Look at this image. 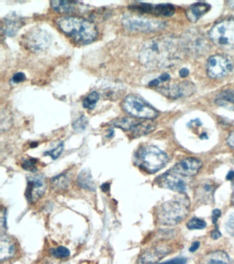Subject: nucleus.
Masks as SVG:
<instances>
[{
    "label": "nucleus",
    "mask_w": 234,
    "mask_h": 264,
    "mask_svg": "<svg viewBox=\"0 0 234 264\" xmlns=\"http://www.w3.org/2000/svg\"><path fill=\"white\" fill-rule=\"evenodd\" d=\"M183 47L176 38L160 36L146 41L140 52V61L146 67L164 68L178 61Z\"/></svg>",
    "instance_id": "nucleus-1"
},
{
    "label": "nucleus",
    "mask_w": 234,
    "mask_h": 264,
    "mask_svg": "<svg viewBox=\"0 0 234 264\" xmlns=\"http://www.w3.org/2000/svg\"><path fill=\"white\" fill-rule=\"evenodd\" d=\"M56 23L62 32L78 44H89L98 37L96 25L85 18L63 16L56 19Z\"/></svg>",
    "instance_id": "nucleus-2"
},
{
    "label": "nucleus",
    "mask_w": 234,
    "mask_h": 264,
    "mask_svg": "<svg viewBox=\"0 0 234 264\" xmlns=\"http://www.w3.org/2000/svg\"><path fill=\"white\" fill-rule=\"evenodd\" d=\"M190 209V201L187 195L180 194L158 206L156 209L157 221L162 225H178L186 219Z\"/></svg>",
    "instance_id": "nucleus-3"
},
{
    "label": "nucleus",
    "mask_w": 234,
    "mask_h": 264,
    "mask_svg": "<svg viewBox=\"0 0 234 264\" xmlns=\"http://www.w3.org/2000/svg\"><path fill=\"white\" fill-rule=\"evenodd\" d=\"M168 160L166 153L153 145H144L140 147L135 154L137 166L150 174H155L164 169Z\"/></svg>",
    "instance_id": "nucleus-4"
},
{
    "label": "nucleus",
    "mask_w": 234,
    "mask_h": 264,
    "mask_svg": "<svg viewBox=\"0 0 234 264\" xmlns=\"http://www.w3.org/2000/svg\"><path fill=\"white\" fill-rule=\"evenodd\" d=\"M209 37L220 48L234 49V18H227L216 23L210 30Z\"/></svg>",
    "instance_id": "nucleus-5"
},
{
    "label": "nucleus",
    "mask_w": 234,
    "mask_h": 264,
    "mask_svg": "<svg viewBox=\"0 0 234 264\" xmlns=\"http://www.w3.org/2000/svg\"><path fill=\"white\" fill-rule=\"evenodd\" d=\"M122 106L124 112L140 119L153 120L158 116L154 107L134 94H130L124 98Z\"/></svg>",
    "instance_id": "nucleus-6"
},
{
    "label": "nucleus",
    "mask_w": 234,
    "mask_h": 264,
    "mask_svg": "<svg viewBox=\"0 0 234 264\" xmlns=\"http://www.w3.org/2000/svg\"><path fill=\"white\" fill-rule=\"evenodd\" d=\"M122 23L126 28L140 32H155L162 30L165 26L164 21L160 20L129 14L124 16Z\"/></svg>",
    "instance_id": "nucleus-7"
},
{
    "label": "nucleus",
    "mask_w": 234,
    "mask_h": 264,
    "mask_svg": "<svg viewBox=\"0 0 234 264\" xmlns=\"http://www.w3.org/2000/svg\"><path fill=\"white\" fill-rule=\"evenodd\" d=\"M233 67V62L230 57L222 54H217L208 60L207 73L212 79H221L230 74Z\"/></svg>",
    "instance_id": "nucleus-8"
},
{
    "label": "nucleus",
    "mask_w": 234,
    "mask_h": 264,
    "mask_svg": "<svg viewBox=\"0 0 234 264\" xmlns=\"http://www.w3.org/2000/svg\"><path fill=\"white\" fill-rule=\"evenodd\" d=\"M52 42L50 34L41 28H32L27 32L25 44L29 50L34 52H43L50 47Z\"/></svg>",
    "instance_id": "nucleus-9"
},
{
    "label": "nucleus",
    "mask_w": 234,
    "mask_h": 264,
    "mask_svg": "<svg viewBox=\"0 0 234 264\" xmlns=\"http://www.w3.org/2000/svg\"><path fill=\"white\" fill-rule=\"evenodd\" d=\"M173 251L171 244L162 242L154 247L148 248L141 253L138 260V264H155L165 258Z\"/></svg>",
    "instance_id": "nucleus-10"
},
{
    "label": "nucleus",
    "mask_w": 234,
    "mask_h": 264,
    "mask_svg": "<svg viewBox=\"0 0 234 264\" xmlns=\"http://www.w3.org/2000/svg\"><path fill=\"white\" fill-rule=\"evenodd\" d=\"M47 189V182L44 176L34 175L27 179L25 198L30 204L36 203L44 196Z\"/></svg>",
    "instance_id": "nucleus-11"
},
{
    "label": "nucleus",
    "mask_w": 234,
    "mask_h": 264,
    "mask_svg": "<svg viewBox=\"0 0 234 264\" xmlns=\"http://www.w3.org/2000/svg\"><path fill=\"white\" fill-rule=\"evenodd\" d=\"M184 177L175 174L171 169L159 176L155 183L160 188L170 189L179 194H184L187 189V184Z\"/></svg>",
    "instance_id": "nucleus-12"
},
{
    "label": "nucleus",
    "mask_w": 234,
    "mask_h": 264,
    "mask_svg": "<svg viewBox=\"0 0 234 264\" xmlns=\"http://www.w3.org/2000/svg\"><path fill=\"white\" fill-rule=\"evenodd\" d=\"M159 92L168 98H178L187 97L193 94L196 87L192 82L182 81L157 87Z\"/></svg>",
    "instance_id": "nucleus-13"
},
{
    "label": "nucleus",
    "mask_w": 234,
    "mask_h": 264,
    "mask_svg": "<svg viewBox=\"0 0 234 264\" xmlns=\"http://www.w3.org/2000/svg\"><path fill=\"white\" fill-rule=\"evenodd\" d=\"M219 185L214 180L206 179L201 180L196 187L195 200L200 205H212L215 202V191Z\"/></svg>",
    "instance_id": "nucleus-14"
},
{
    "label": "nucleus",
    "mask_w": 234,
    "mask_h": 264,
    "mask_svg": "<svg viewBox=\"0 0 234 264\" xmlns=\"http://www.w3.org/2000/svg\"><path fill=\"white\" fill-rule=\"evenodd\" d=\"M182 44L186 50L197 55H202L208 50V43L206 37L198 32H190L186 34Z\"/></svg>",
    "instance_id": "nucleus-15"
},
{
    "label": "nucleus",
    "mask_w": 234,
    "mask_h": 264,
    "mask_svg": "<svg viewBox=\"0 0 234 264\" xmlns=\"http://www.w3.org/2000/svg\"><path fill=\"white\" fill-rule=\"evenodd\" d=\"M202 167L201 160L194 158H188L179 161L171 169L175 174L182 177H193L198 174Z\"/></svg>",
    "instance_id": "nucleus-16"
},
{
    "label": "nucleus",
    "mask_w": 234,
    "mask_h": 264,
    "mask_svg": "<svg viewBox=\"0 0 234 264\" xmlns=\"http://www.w3.org/2000/svg\"><path fill=\"white\" fill-rule=\"evenodd\" d=\"M23 23V18L14 13H10L4 18L3 21L2 30L8 37H12L21 28Z\"/></svg>",
    "instance_id": "nucleus-17"
},
{
    "label": "nucleus",
    "mask_w": 234,
    "mask_h": 264,
    "mask_svg": "<svg viewBox=\"0 0 234 264\" xmlns=\"http://www.w3.org/2000/svg\"><path fill=\"white\" fill-rule=\"evenodd\" d=\"M142 10L143 13L154 14L157 15L165 16V17L173 15L175 12V7L169 3L153 5L144 3L142 5Z\"/></svg>",
    "instance_id": "nucleus-18"
},
{
    "label": "nucleus",
    "mask_w": 234,
    "mask_h": 264,
    "mask_svg": "<svg viewBox=\"0 0 234 264\" xmlns=\"http://www.w3.org/2000/svg\"><path fill=\"white\" fill-rule=\"evenodd\" d=\"M199 264H232L231 259L223 251H214L201 258Z\"/></svg>",
    "instance_id": "nucleus-19"
},
{
    "label": "nucleus",
    "mask_w": 234,
    "mask_h": 264,
    "mask_svg": "<svg viewBox=\"0 0 234 264\" xmlns=\"http://www.w3.org/2000/svg\"><path fill=\"white\" fill-rule=\"evenodd\" d=\"M210 8H211V6L208 3L204 2L196 3L190 7L187 12H186V15H187L188 19L191 22L195 23L202 16H204L205 14L209 11Z\"/></svg>",
    "instance_id": "nucleus-20"
},
{
    "label": "nucleus",
    "mask_w": 234,
    "mask_h": 264,
    "mask_svg": "<svg viewBox=\"0 0 234 264\" xmlns=\"http://www.w3.org/2000/svg\"><path fill=\"white\" fill-rule=\"evenodd\" d=\"M155 128L156 125L151 121V120H144V121L138 120L131 133L133 137L140 138L153 132Z\"/></svg>",
    "instance_id": "nucleus-21"
},
{
    "label": "nucleus",
    "mask_w": 234,
    "mask_h": 264,
    "mask_svg": "<svg viewBox=\"0 0 234 264\" xmlns=\"http://www.w3.org/2000/svg\"><path fill=\"white\" fill-rule=\"evenodd\" d=\"M16 247L14 242L7 236H2L0 242V259L1 261L8 260L14 256Z\"/></svg>",
    "instance_id": "nucleus-22"
},
{
    "label": "nucleus",
    "mask_w": 234,
    "mask_h": 264,
    "mask_svg": "<svg viewBox=\"0 0 234 264\" xmlns=\"http://www.w3.org/2000/svg\"><path fill=\"white\" fill-rule=\"evenodd\" d=\"M216 103L227 110L234 111V90L223 91L216 98Z\"/></svg>",
    "instance_id": "nucleus-23"
},
{
    "label": "nucleus",
    "mask_w": 234,
    "mask_h": 264,
    "mask_svg": "<svg viewBox=\"0 0 234 264\" xmlns=\"http://www.w3.org/2000/svg\"><path fill=\"white\" fill-rule=\"evenodd\" d=\"M77 184L80 188L86 189L87 191H94L96 189V185H95L94 180L90 171L88 169H83L78 175L77 178Z\"/></svg>",
    "instance_id": "nucleus-24"
},
{
    "label": "nucleus",
    "mask_w": 234,
    "mask_h": 264,
    "mask_svg": "<svg viewBox=\"0 0 234 264\" xmlns=\"http://www.w3.org/2000/svg\"><path fill=\"white\" fill-rule=\"evenodd\" d=\"M71 183V178L67 173L54 176L51 179L50 185L53 190L62 191L68 188Z\"/></svg>",
    "instance_id": "nucleus-25"
},
{
    "label": "nucleus",
    "mask_w": 234,
    "mask_h": 264,
    "mask_svg": "<svg viewBox=\"0 0 234 264\" xmlns=\"http://www.w3.org/2000/svg\"><path fill=\"white\" fill-rule=\"evenodd\" d=\"M51 6L56 12L63 14H69L76 10L78 2L69 1H52Z\"/></svg>",
    "instance_id": "nucleus-26"
},
{
    "label": "nucleus",
    "mask_w": 234,
    "mask_h": 264,
    "mask_svg": "<svg viewBox=\"0 0 234 264\" xmlns=\"http://www.w3.org/2000/svg\"><path fill=\"white\" fill-rule=\"evenodd\" d=\"M138 121V120L135 119V118L129 117L118 118V119L113 121L112 125L114 127L126 131V132H131Z\"/></svg>",
    "instance_id": "nucleus-27"
},
{
    "label": "nucleus",
    "mask_w": 234,
    "mask_h": 264,
    "mask_svg": "<svg viewBox=\"0 0 234 264\" xmlns=\"http://www.w3.org/2000/svg\"><path fill=\"white\" fill-rule=\"evenodd\" d=\"M100 96L97 92H92L89 94L84 99L83 105V107L88 110H94L95 107H96V103L99 101Z\"/></svg>",
    "instance_id": "nucleus-28"
},
{
    "label": "nucleus",
    "mask_w": 234,
    "mask_h": 264,
    "mask_svg": "<svg viewBox=\"0 0 234 264\" xmlns=\"http://www.w3.org/2000/svg\"><path fill=\"white\" fill-rule=\"evenodd\" d=\"M186 226L189 230H202L207 227V223L200 218H194L188 222Z\"/></svg>",
    "instance_id": "nucleus-29"
},
{
    "label": "nucleus",
    "mask_w": 234,
    "mask_h": 264,
    "mask_svg": "<svg viewBox=\"0 0 234 264\" xmlns=\"http://www.w3.org/2000/svg\"><path fill=\"white\" fill-rule=\"evenodd\" d=\"M38 160L35 158H28L23 160L21 167L25 170L30 172H36L37 170Z\"/></svg>",
    "instance_id": "nucleus-30"
},
{
    "label": "nucleus",
    "mask_w": 234,
    "mask_h": 264,
    "mask_svg": "<svg viewBox=\"0 0 234 264\" xmlns=\"http://www.w3.org/2000/svg\"><path fill=\"white\" fill-rule=\"evenodd\" d=\"M87 125H88V120L83 115L72 124V127L76 132H82L85 130Z\"/></svg>",
    "instance_id": "nucleus-31"
},
{
    "label": "nucleus",
    "mask_w": 234,
    "mask_h": 264,
    "mask_svg": "<svg viewBox=\"0 0 234 264\" xmlns=\"http://www.w3.org/2000/svg\"><path fill=\"white\" fill-rule=\"evenodd\" d=\"M53 256L56 258L63 259L68 258L70 256V251L65 247H58L51 251Z\"/></svg>",
    "instance_id": "nucleus-32"
},
{
    "label": "nucleus",
    "mask_w": 234,
    "mask_h": 264,
    "mask_svg": "<svg viewBox=\"0 0 234 264\" xmlns=\"http://www.w3.org/2000/svg\"><path fill=\"white\" fill-rule=\"evenodd\" d=\"M64 149V145L63 143H60L56 148L52 149L50 152L45 153V156H50L53 160L57 159L60 156H61L62 152H63Z\"/></svg>",
    "instance_id": "nucleus-33"
},
{
    "label": "nucleus",
    "mask_w": 234,
    "mask_h": 264,
    "mask_svg": "<svg viewBox=\"0 0 234 264\" xmlns=\"http://www.w3.org/2000/svg\"><path fill=\"white\" fill-rule=\"evenodd\" d=\"M226 229L230 236L234 237V213L229 217L226 222Z\"/></svg>",
    "instance_id": "nucleus-34"
},
{
    "label": "nucleus",
    "mask_w": 234,
    "mask_h": 264,
    "mask_svg": "<svg viewBox=\"0 0 234 264\" xmlns=\"http://www.w3.org/2000/svg\"><path fill=\"white\" fill-rule=\"evenodd\" d=\"M188 260L186 258H177L160 264H186Z\"/></svg>",
    "instance_id": "nucleus-35"
},
{
    "label": "nucleus",
    "mask_w": 234,
    "mask_h": 264,
    "mask_svg": "<svg viewBox=\"0 0 234 264\" xmlns=\"http://www.w3.org/2000/svg\"><path fill=\"white\" fill-rule=\"evenodd\" d=\"M25 76L22 72H17L12 78V81L14 83H19L25 81Z\"/></svg>",
    "instance_id": "nucleus-36"
},
{
    "label": "nucleus",
    "mask_w": 234,
    "mask_h": 264,
    "mask_svg": "<svg viewBox=\"0 0 234 264\" xmlns=\"http://www.w3.org/2000/svg\"><path fill=\"white\" fill-rule=\"evenodd\" d=\"M221 216V211L219 210V209H215V210L212 211V222H213L214 225H215V226L217 225L218 220H219V218H220Z\"/></svg>",
    "instance_id": "nucleus-37"
},
{
    "label": "nucleus",
    "mask_w": 234,
    "mask_h": 264,
    "mask_svg": "<svg viewBox=\"0 0 234 264\" xmlns=\"http://www.w3.org/2000/svg\"><path fill=\"white\" fill-rule=\"evenodd\" d=\"M221 237V234L220 231H219V227L218 225L215 226V229L212 231L211 234V238L214 240H218L219 238H220Z\"/></svg>",
    "instance_id": "nucleus-38"
},
{
    "label": "nucleus",
    "mask_w": 234,
    "mask_h": 264,
    "mask_svg": "<svg viewBox=\"0 0 234 264\" xmlns=\"http://www.w3.org/2000/svg\"><path fill=\"white\" fill-rule=\"evenodd\" d=\"M227 141H228V145L232 148L234 149V130L230 133V135L228 136V139H227Z\"/></svg>",
    "instance_id": "nucleus-39"
},
{
    "label": "nucleus",
    "mask_w": 234,
    "mask_h": 264,
    "mask_svg": "<svg viewBox=\"0 0 234 264\" xmlns=\"http://www.w3.org/2000/svg\"><path fill=\"white\" fill-rule=\"evenodd\" d=\"M201 244L199 242H194L192 244L191 247H190L189 251L190 253H195L196 251L198 250L199 247H200Z\"/></svg>",
    "instance_id": "nucleus-40"
},
{
    "label": "nucleus",
    "mask_w": 234,
    "mask_h": 264,
    "mask_svg": "<svg viewBox=\"0 0 234 264\" xmlns=\"http://www.w3.org/2000/svg\"><path fill=\"white\" fill-rule=\"evenodd\" d=\"M100 188H101L103 192H109V190H110V184L108 183L102 184Z\"/></svg>",
    "instance_id": "nucleus-41"
},
{
    "label": "nucleus",
    "mask_w": 234,
    "mask_h": 264,
    "mask_svg": "<svg viewBox=\"0 0 234 264\" xmlns=\"http://www.w3.org/2000/svg\"><path fill=\"white\" fill-rule=\"evenodd\" d=\"M179 74H180V76H182V77H186V76H188V74H189V70L186 68H182V70H180V72H179Z\"/></svg>",
    "instance_id": "nucleus-42"
},
{
    "label": "nucleus",
    "mask_w": 234,
    "mask_h": 264,
    "mask_svg": "<svg viewBox=\"0 0 234 264\" xmlns=\"http://www.w3.org/2000/svg\"><path fill=\"white\" fill-rule=\"evenodd\" d=\"M227 180H230V181L234 180V171L232 170L228 173L227 175Z\"/></svg>",
    "instance_id": "nucleus-43"
},
{
    "label": "nucleus",
    "mask_w": 234,
    "mask_h": 264,
    "mask_svg": "<svg viewBox=\"0 0 234 264\" xmlns=\"http://www.w3.org/2000/svg\"><path fill=\"white\" fill-rule=\"evenodd\" d=\"M232 195L231 198V204L234 207V180H232Z\"/></svg>",
    "instance_id": "nucleus-44"
},
{
    "label": "nucleus",
    "mask_w": 234,
    "mask_h": 264,
    "mask_svg": "<svg viewBox=\"0 0 234 264\" xmlns=\"http://www.w3.org/2000/svg\"><path fill=\"white\" fill-rule=\"evenodd\" d=\"M229 4H230V6L234 10V1H229Z\"/></svg>",
    "instance_id": "nucleus-45"
}]
</instances>
